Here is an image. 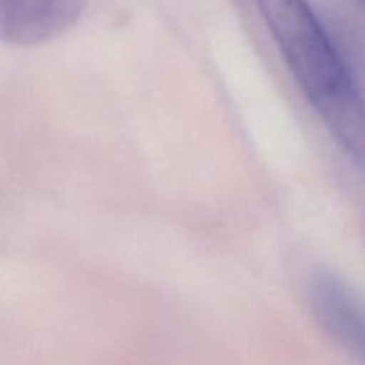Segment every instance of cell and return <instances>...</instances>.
I'll return each instance as SVG.
<instances>
[{"instance_id": "1", "label": "cell", "mask_w": 365, "mask_h": 365, "mask_svg": "<svg viewBox=\"0 0 365 365\" xmlns=\"http://www.w3.org/2000/svg\"><path fill=\"white\" fill-rule=\"evenodd\" d=\"M307 100L349 155H364V106L348 66L307 0H255Z\"/></svg>"}, {"instance_id": "2", "label": "cell", "mask_w": 365, "mask_h": 365, "mask_svg": "<svg viewBox=\"0 0 365 365\" xmlns=\"http://www.w3.org/2000/svg\"><path fill=\"white\" fill-rule=\"evenodd\" d=\"M309 305L312 316L324 334L346 353L362 360L364 316L359 299L341 274L331 269H319L310 277Z\"/></svg>"}, {"instance_id": "3", "label": "cell", "mask_w": 365, "mask_h": 365, "mask_svg": "<svg viewBox=\"0 0 365 365\" xmlns=\"http://www.w3.org/2000/svg\"><path fill=\"white\" fill-rule=\"evenodd\" d=\"M89 0H0V43L34 46L75 27Z\"/></svg>"}]
</instances>
